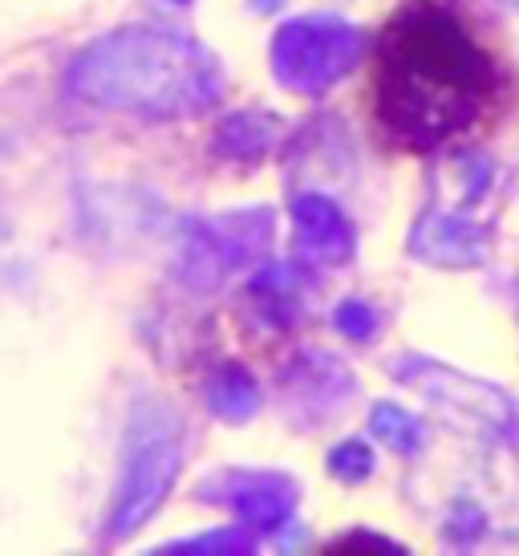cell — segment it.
Listing matches in <instances>:
<instances>
[{
    "label": "cell",
    "mask_w": 519,
    "mask_h": 556,
    "mask_svg": "<svg viewBox=\"0 0 519 556\" xmlns=\"http://www.w3.org/2000/svg\"><path fill=\"white\" fill-rule=\"evenodd\" d=\"M495 65L434 0H414L390 21L378 46L374 98L385 130L410 151H434L483 114Z\"/></svg>",
    "instance_id": "cell-1"
},
{
    "label": "cell",
    "mask_w": 519,
    "mask_h": 556,
    "mask_svg": "<svg viewBox=\"0 0 519 556\" xmlns=\"http://www.w3.org/2000/svg\"><path fill=\"white\" fill-rule=\"evenodd\" d=\"M69 81L86 102L151 118L199 114L224 90L212 53L163 29H123L98 41L77 58Z\"/></svg>",
    "instance_id": "cell-2"
},
{
    "label": "cell",
    "mask_w": 519,
    "mask_h": 556,
    "mask_svg": "<svg viewBox=\"0 0 519 556\" xmlns=\"http://www.w3.org/2000/svg\"><path fill=\"white\" fill-rule=\"evenodd\" d=\"M175 471H179V422L163 402H142L126 434V464L110 532L130 536L163 504Z\"/></svg>",
    "instance_id": "cell-3"
},
{
    "label": "cell",
    "mask_w": 519,
    "mask_h": 556,
    "mask_svg": "<svg viewBox=\"0 0 519 556\" xmlns=\"http://www.w3.org/2000/svg\"><path fill=\"white\" fill-rule=\"evenodd\" d=\"M362 53V33L341 21H292L276 33L273 65L280 81L301 93L329 90Z\"/></svg>",
    "instance_id": "cell-4"
},
{
    "label": "cell",
    "mask_w": 519,
    "mask_h": 556,
    "mask_svg": "<svg viewBox=\"0 0 519 556\" xmlns=\"http://www.w3.org/2000/svg\"><path fill=\"white\" fill-rule=\"evenodd\" d=\"M268 240H273V216L264 207L231 212V216H219V219H203V224L191 228V240H187V256H183L187 280L199 285V289H215L236 268L256 261Z\"/></svg>",
    "instance_id": "cell-5"
},
{
    "label": "cell",
    "mask_w": 519,
    "mask_h": 556,
    "mask_svg": "<svg viewBox=\"0 0 519 556\" xmlns=\"http://www.w3.org/2000/svg\"><path fill=\"white\" fill-rule=\"evenodd\" d=\"M215 495H224L231 508L240 511L252 532H276L296 508V483L284 476H264V471H244V476L224 479Z\"/></svg>",
    "instance_id": "cell-6"
},
{
    "label": "cell",
    "mask_w": 519,
    "mask_h": 556,
    "mask_svg": "<svg viewBox=\"0 0 519 556\" xmlns=\"http://www.w3.org/2000/svg\"><path fill=\"white\" fill-rule=\"evenodd\" d=\"M414 252L427 264L471 268L488 256V232L463 216H427L414 232Z\"/></svg>",
    "instance_id": "cell-7"
},
{
    "label": "cell",
    "mask_w": 519,
    "mask_h": 556,
    "mask_svg": "<svg viewBox=\"0 0 519 556\" xmlns=\"http://www.w3.org/2000/svg\"><path fill=\"white\" fill-rule=\"evenodd\" d=\"M292 219H296L301 248H305L313 261H321V264L350 261L353 228L325 195H301V200L292 203Z\"/></svg>",
    "instance_id": "cell-8"
},
{
    "label": "cell",
    "mask_w": 519,
    "mask_h": 556,
    "mask_svg": "<svg viewBox=\"0 0 519 556\" xmlns=\"http://www.w3.org/2000/svg\"><path fill=\"white\" fill-rule=\"evenodd\" d=\"M207 406H212L219 418H228V422H244V418L256 415L260 406V387L256 378L240 366H228V370H219L207 382Z\"/></svg>",
    "instance_id": "cell-9"
},
{
    "label": "cell",
    "mask_w": 519,
    "mask_h": 556,
    "mask_svg": "<svg viewBox=\"0 0 519 556\" xmlns=\"http://www.w3.org/2000/svg\"><path fill=\"white\" fill-rule=\"evenodd\" d=\"M276 130H280V126H276L268 114H236V118H228L224 130H219V151L231 159L256 163V159H264L273 151Z\"/></svg>",
    "instance_id": "cell-10"
},
{
    "label": "cell",
    "mask_w": 519,
    "mask_h": 556,
    "mask_svg": "<svg viewBox=\"0 0 519 556\" xmlns=\"http://www.w3.org/2000/svg\"><path fill=\"white\" fill-rule=\"evenodd\" d=\"M252 296H256L260 313L273 325H289L296 321V280H292L289 264H276V268H264L256 280H252Z\"/></svg>",
    "instance_id": "cell-11"
},
{
    "label": "cell",
    "mask_w": 519,
    "mask_h": 556,
    "mask_svg": "<svg viewBox=\"0 0 519 556\" xmlns=\"http://www.w3.org/2000/svg\"><path fill=\"white\" fill-rule=\"evenodd\" d=\"M369 427H374V434H378L382 443H390L394 451L422 447V427H418L406 410H397V406H378L374 418H369Z\"/></svg>",
    "instance_id": "cell-12"
},
{
    "label": "cell",
    "mask_w": 519,
    "mask_h": 556,
    "mask_svg": "<svg viewBox=\"0 0 519 556\" xmlns=\"http://www.w3.org/2000/svg\"><path fill=\"white\" fill-rule=\"evenodd\" d=\"M256 544L248 532H207V536H199V541H183V544H167V553H252Z\"/></svg>",
    "instance_id": "cell-13"
},
{
    "label": "cell",
    "mask_w": 519,
    "mask_h": 556,
    "mask_svg": "<svg viewBox=\"0 0 519 556\" xmlns=\"http://www.w3.org/2000/svg\"><path fill=\"white\" fill-rule=\"evenodd\" d=\"M333 471L341 479H366L369 471H374V451L366 447V443H357V439H350V443H341V447L333 451Z\"/></svg>",
    "instance_id": "cell-14"
},
{
    "label": "cell",
    "mask_w": 519,
    "mask_h": 556,
    "mask_svg": "<svg viewBox=\"0 0 519 556\" xmlns=\"http://www.w3.org/2000/svg\"><path fill=\"white\" fill-rule=\"evenodd\" d=\"M337 329H341L345 338H353V341L374 338V309H366V305H357V301H350V305H341V309H337Z\"/></svg>",
    "instance_id": "cell-15"
},
{
    "label": "cell",
    "mask_w": 519,
    "mask_h": 556,
    "mask_svg": "<svg viewBox=\"0 0 519 556\" xmlns=\"http://www.w3.org/2000/svg\"><path fill=\"white\" fill-rule=\"evenodd\" d=\"M507 4H519V0H507Z\"/></svg>",
    "instance_id": "cell-16"
}]
</instances>
